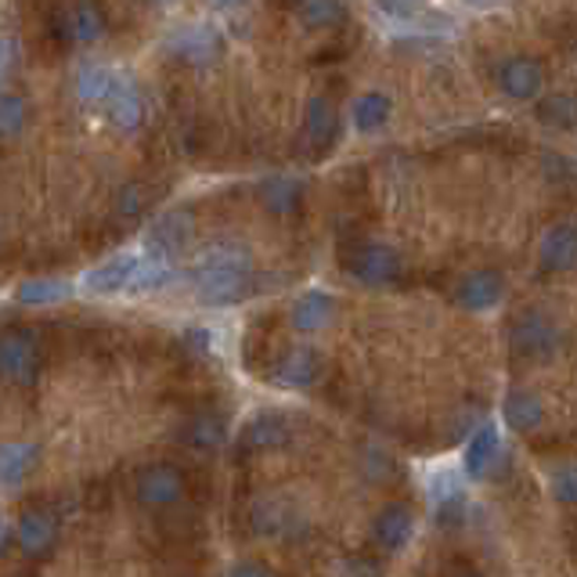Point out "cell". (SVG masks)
<instances>
[{
    "label": "cell",
    "mask_w": 577,
    "mask_h": 577,
    "mask_svg": "<svg viewBox=\"0 0 577 577\" xmlns=\"http://www.w3.org/2000/svg\"><path fill=\"white\" fill-rule=\"evenodd\" d=\"M347 271L364 285H390L401 279V257L390 246H361L347 257Z\"/></svg>",
    "instance_id": "1"
},
{
    "label": "cell",
    "mask_w": 577,
    "mask_h": 577,
    "mask_svg": "<svg viewBox=\"0 0 577 577\" xmlns=\"http://www.w3.org/2000/svg\"><path fill=\"white\" fill-rule=\"evenodd\" d=\"M195 288L203 304H235L249 293V268H199Z\"/></svg>",
    "instance_id": "2"
},
{
    "label": "cell",
    "mask_w": 577,
    "mask_h": 577,
    "mask_svg": "<svg viewBox=\"0 0 577 577\" xmlns=\"http://www.w3.org/2000/svg\"><path fill=\"white\" fill-rule=\"evenodd\" d=\"M556 344H559V333L545 314L531 311L513 325V350L520 358H545V353L556 350Z\"/></svg>",
    "instance_id": "3"
},
{
    "label": "cell",
    "mask_w": 577,
    "mask_h": 577,
    "mask_svg": "<svg viewBox=\"0 0 577 577\" xmlns=\"http://www.w3.org/2000/svg\"><path fill=\"white\" fill-rule=\"evenodd\" d=\"M181 494H185V477H181L177 469L166 466V462L149 466L138 477V498L144 505H152V509L174 505V502H181Z\"/></svg>",
    "instance_id": "4"
},
{
    "label": "cell",
    "mask_w": 577,
    "mask_h": 577,
    "mask_svg": "<svg viewBox=\"0 0 577 577\" xmlns=\"http://www.w3.org/2000/svg\"><path fill=\"white\" fill-rule=\"evenodd\" d=\"M412 531H415L412 509L401 505V502H393V505H387L383 513L375 516V523H372V542L383 548V553H401V548L412 542Z\"/></svg>",
    "instance_id": "5"
},
{
    "label": "cell",
    "mask_w": 577,
    "mask_h": 577,
    "mask_svg": "<svg viewBox=\"0 0 577 577\" xmlns=\"http://www.w3.org/2000/svg\"><path fill=\"white\" fill-rule=\"evenodd\" d=\"M498 84H502V90H505L509 98L527 101V98L537 95V90H542L545 69H542V65H537L534 58L516 55V58L502 62V69H498Z\"/></svg>",
    "instance_id": "6"
},
{
    "label": "cell",
    "mask_w": 577,
    "mask_h": 577,
    "mask_svg": "<svg viewBox=\"0 0 577 577\" xmlns=\"http://www.w3.org/2000/svg\"><path fill=\"white\" fill-rule=\"evenodd\" d=\"M192 239V217L188 214H170V217H160L155 225L144 235V249H149L152 257H174L181 249L188 246Z\"/></svg>",
    "instance_id": "7"
},
{
    "label": "cell",
    "mask_w": 577,
    "mask_h": 577,
    "mask_svg": "<svg viewBox=\"0 0 577 577\" xmlns=\"http://www.w3.org/2000/svg\"><path fill=\"white\" fill-rule=\"evenodd\" d=\"M498 455H502V437H498V429L491 423L477 426V433L466 440V451H462L466 473L469 477H488L491 466L498 462Z\"/></svg>",
    "instance_id": "8"
},
{
    "label": "cell",
    "mask_w": 577,
    "mask_h": 577,
    "mask_svg": "<svg viewBox=\"0 0 577 577\" xmlns=\"http://www.w3.org/2000/svg\"><path fill=\"white\" fill-rule=\"evenodd\" d=\"M318 369H322L318 353H314L311 347H296V350H288L279 364H274L271 375H274V383H279V387L304 390V387L314 383V379H318Z\"/></svg>",
    "instance_id": "9"
},
{
    "label": "cell",
    "mask_w": 577,
    "mask_h": 577,
    "mask_svg": "<svg viewBox=\"0 0 577 577\" xmlns=\"http://www.w3.org/2000/svg\"><path fill=\"white\" fill-rule=\"evenodd\" d=\"M542 268L563 274L577 268V225H556L542 242Z\"/></svg>",
    "instance_id": "10"
},
{
    "label": "cell",
    "mask_w": 577,
    "mask_h": 577,
    "mask_svg": "<svg viewBox=\"0 0 577 577\" xmlns=\"http://www.w3.org/2000/svg\"><path fill=\"white\" fill-rule=\"evenodd\" d=\"M134 268H138V257H116V260H105L101 268H95L84 279L87 293H98V296H109V293H123L134 282Z\"/></svg>",
    "instance_id": "11"
},
{
    "label": "cell",
    "mask_w": 577,
    "mask_h": 577,
    "mask_svg": "<svg viewBox=\"0 0 577 577\" xmlns=\"http://www.w3.org/2000/svg\"><path fill=\"white\" fill-rule=\"evenodd\" d=\"M55 534H58V527H55V520H51L47 513H22L19 516V523H15V542H19V548L25 556H41V553H47L51 545H55Z\"/></svg>",
    "instance_id": "12"
},
{
    "label": "cell",
    "mask_w": 577,
    "mask_h": 577,
    "mask_svg": "<svg viewBox=\"0 0 577 577\" xmlns=\"http://www.w3.org/2000/svg\"><path fill=\"white\" fill-rule=\"evenodd\" d=\"M336 130H339V116L333 109L329 98H314L307 105V116H304V138L314 152H325L329 144L336 141Z\"/></svg>",
    "instance_id": "13"
},
{
    "label": "cell",
    "mask_w": 577,
    "mask_h": 577,
    "mask_svg": "<svg viewBox=\"0 0 577 577\" xmlns=\"http://www.w3.org/2000/svg\"><path fill=\"white\" fill-rule=\"evenodd\" d=\"M502 274L494 271H477L469 274V279H462V285H458V304H462L466 311H488L494 307L498 300H502Z\"/></svg>",
    "instance_id": "14"
},
{
    "label": "cell",
    "mask_w": 577,
    "mask_h": 577,
    "mask_svg": "<svg viewBox=\"0 0 577 577\" xmlns=\"http://www.w3.org/2000/svg\"><path fill=\"white\" fill-rule=\"evenodd\" d=\"M0 369H4L8 379H15V383H30L33 369H36L33 339H25L19 333L4 336V347H0Z\"/></svg>",
    "instance_id": "15"
},
{
    "label": "cell",
    "mask_w": 577,
    "mask_h": 577,
    "mask_svg": "<svg viewBox=\"0 0 577 577\" xmlns=\"http://www.w3.org/2000/svg\"><path fill=\"white\" fill-rule=\"evenodd\" d=\"M333 311H336L333 296L314 288V293H304L293 304V325L300 333H318V329H325V325L333 322Z\"/></svg>",
    "instance_id": "16"
},
{
    "label": "cell",
    "mask_w": 577,
    "mask_h": 577,
    "mask_svg": "<svg viewBox=\"0 0 577 577\" xmlns=\"http://www.w3.org/2000/svg\"><path fill=\"white\" fill-rule=\"evenodd\" d=\"M109 116H112V123L116 127H123V130H134L141 123V116H144V105H141V95L134 90V84L127 80V76H116V87H112V95H109Z\"/></svg>",
    "instance_id": "17"
},
{
    "label": "cell",
    "mask_w": 577,
    "mask_h": 577,
    "mask_svg": "<svg viewBox=\"0 0 577 577\" xmlns=\"http://www.w3.org/2000/svg\"><path fill=\"white\" fill-rule=\"evenodd\" d=\"M36 466V444H4L0 451V483L8 491H15L19 483L30 477V469Z\"/></svg>",
    "instance_id": "18"
},
{
    "label": "cell",
    "mask_w": 577,
    "mask_h": 577,
    "mask_svg": "<svg viewBox=\"0 0 577 577\" xmlns=\"http://www.w3.org/2000/svg\"><path fill=\"white\" fill-rule=\"evenodd\" d=\"M429 502L444 523H451V516L462 509V483H458V473H451V469L433 473L429 477Z\"/></svg>",
    "instance_id": "19"
},
{
    "label": "cell",
    "mask_w": 577,
    "mask_h": 577,
    "mask_svg": "<svg viewBox=\"0 0 577 577\" xmlns=\"http://www.w3.org/2000/svg\"><path fill=\"white\" fill-rule=\"evenodd\" d=\"M174 51L188 62H209L220 51V36L209 25H188L174 36Z\"/></svg>",
    "instance_id": "20"
},
{
    "label": "cell",
    "mask_w": 577,
    "mask_h": 577,
    "mask_svg": "<svg viewBox=\"0 0 577 577\" xmlns=\"http://www.w3.org/2000/svg\"><path fill=\"white\" fill-rule=\"evenodd\" d=\"M353 127L361 130V134H375V130H383L387 120H390V98L379 95V90H369V95H361L353 101Z\"/></svg>",
    "instance_id": "21"
},
{
    "label": "cell",
    "mask_w": 577,
    "mask_h": 577,
    "mask_svg": "<svg viewBox=\"0 0 577 577\" xmlns=\"http://www.w3.org/2000/svg\"><path fill=\"white\" fill-rule=\"evenodd\" d=\"M542 418H545V409H542V401L534 398V393H509V401H505V423L513 426L516 433H531L542 426Z\"/></svg>",
    "instance_id": "22"
},
{
    "label": "cell",
    "mask_w": 577,
    "mask_h": 577,
    "mask_svg": "<svg viewBox=\"0 0 577 577\" xmlns=\"http://www.w3.org/2000/svg\"><path fill=\"white\" fill-rule=\"evenodd\" d=\"M242 440L249 444V448H260V451L279 448V444L288 440V426H285L282 415H271V412H268V415H257L253 423L246 426Z\"/></svg>",
    "instance_id": "23"
},
{
    "label": "cell",
    "mask_w": 577,
    "mask_h": 577,
    "mask_svg": "<svg viewBox=\"0 0 577 577\" xmlns=\"http://www.w3.org/2000/svg\"><path fill=\"white\" fill-rule=\"evenodd\" d=\"M296 19L307 25V30H329L347 19V4L344 0H300L296 4Z\"/></svg>",
    "instance_id": "24"
},
{
    "label": "cell",
    "mask_w": 577,
    "mask_h": 577,
    "mask_svg": "<svg viewBox=\"0 0 577 577\" xmlns=\"http://www.w3.org/2000/svg\"><path fill=\"white\" fill-rule=\"evenodd\" d=\"M225 437H228V429H225V423H220L217 415H195L192 423L185 426V440L192 444V448H199V451L220 448Z\"/></svg>",
    "instance_id": "25"
},
{
    "label": "cell",
    "mask_w": 577,
    "mask_h": 577,
    "mask_svg": "<svg viewBox=\"0 0 577 577\" xmlns=\"http://www.w3.org/2000/svg\"><path fill=\"white\" fill-rule=\"evenodd\" d=\"M65 296H69V285L58 279H36V282L19 285V304H30V307L62 304Z\"/></svg>",
    "instance_id": "26"
},
{
    "label": "cell",
    "mask_w": 577,
    "mask_h": 577,
    "mask_svg": "<svg viewBox=\"0 0 577 577\" xmlns=\"http://www.w3.org/2000/svg\"><path fill=\"white\" fill-rule=\"evenodd\" d=\"M112 87H116V73L105 69V65H87L80 80H76V90H80L84 101H109Z\"/></svg>",
    "instance_id": "27"
},
{
    "label": "cell",
    "mask_w": 577,
    "mask_h": 577,
    "mask_svg": "<svg viewBox=\"0 0 577 577\" xmlns=\"http://www.w3.org/2000/svg\"><path fill=\"white\" fill-rule=\"evenodd\" d=\"M69 33H73V41H80V44L98 41V33H101V15L95 11V4H76V8L69 11Z\"/></svg>",
    "instance_id": "28"
},
{
    "label": "cell",
    "mask_w": 577,
    "mask_h": 577,
    "mask_svg": "<svg viewBox=\"0 0 577 577\" xmlns=\"http://www.w3.org/2000/svg\"><path fill=\"white\" fill-rule=\"evenodd\" d=\"M264 203L274 214H293L296 203H300V185L288 177H279V181H268L264 185Z\"/></svg>",
    "instance_id": "29"
},
{
    "label": "cell",
    "mask_w": 577,
    "mask_h": 577,
    "mask_svg": "<svg viewBox=\"0 0 577 577\" xmlns=\"http://www.w3.org/2000/svg\"><path fill=\"white\" fill-rule=\"evenodd\" d=\"M149 206H152V192L144 185H127L120 195H116V214H120L123 220H138Z\"/></svg>",
    "instance_id": "30"
},
{
    "label": "cell",
    "mask_w": 577,
    "mask_h": 577,
    "mask_svg": "<svg viewBox=\"0 0 577 577\" xmlns=\"http://www.w3.org/2000/svg\"><path fill=\"white\" fill-rule=\"evenodd\" d=\"M22 123H25V101L19 95H4V101H0V127H4V138H19Z\"/></svg>",
    "instance_id": "31"
},
{
    "label": "cell",
    "mask_w": 577,
    "mask_h": 577,
    "mask_svg": "<svg viewBox=\"0 0 577 577\" xmlns=\"http://www.w3.org/2000/svg\"><path fill=\"white\" fill-rule=\"evenodd\" d=\"M542 120L556 123V127H570V123L577 120V101L567 98V95L548 98V101L542 105Z\"/></svg>",
    "instance_id": "32"
},
{
    "label": "cell",
    "mask_w": 577,
    "mask_h": 577,
    "mask_svg": "<svg viewBox=\"0 0 577 577\" xmlns=\"http://www.w3.org/2000/svg\"><path fill=\"white\" fill-rule=\"evenodd\" d=\"M553 494L559 498V502L577 505V462L574 466H563L559 473L553 477Z\"/></svg>",
    "instance_id": "33"
},
{
    "label": "cell",
    "mask_w": 577,
    "mask_h": 577,
    "mask_svg": "<svg viewBox=\"0 0 577 577\" xmlns=\"http://www.w3.org/2000/svg\"><path fill=\"white\" fill-rule=\"evenodd\" d=\"M379 4H383V11H390V15L404 19V15H412L418 0H379Z\"/></svg>",
    "instance_id": "34"
},
{
    "label": "cell",
    "mask_w": 577,
    "mask_h": 577,
    "mask_svg": "<svg viewBox=\"0 0 577 577\" xmlns=\"http://www.w3.org/2000/svg\"><path fill=\"white\" fill-rule=\"evenodd\" d=\"M228 577H271V570L268 567H260V563H239Z\"/></svg>",
    "instance_id": "35"
},
{
    "label": "cell",
    "mask_w": 577,
    "mask_h": 577,
    "mask_svg": "<svg viewBox=\"0 0 577 577\" xmlns=\"http://www.w3.org/2000/svg\"><path fill=\"white\" fill-rule=\"evenodd\" d=\"M188 344H192L195 350H209V333H199V329L188 333Z\"/></svg>",
    "instance_id": "36"
},
{
    "label": "cell",
    "mask_w": 577,
    "mask_h": 577,
    "mask_svg": "<svg viewBox=\"0 0 577 577\" xmlns=\"http://www.w3.org/2000/svg\"><path fill=\"white\" fill-rule=\"evenodd\" d=\"M469 4H477V8H491V4H498V0H469Z\"/></svg>",
    "instance_id": "37"
},
{
    "label": "cell",
    "mask_w": 577,
    "mask_h": 577,
    "mask_svg": "<svg viewBox=\"0 0 577 577\" xmlns=\"http://www.w3.org/2000/svg\"><path fill=\"white\" fill-rule=\"evenodd\" d=\"M455 577H480V574H473V570H462V574H455Z\"/></svg>",
    "instance_id": "38"
},
{
    "label": "cell",
    "mask_w": 577,
    "mask_h": 577,
    "mask_svg": "<svg viewBox=\"0 0 577 577\" xmlns=\"http://www.w3.org/2000/svg\"><path fill=\"white\" fill-rule=\"evenodd\" d=\"M220 4H235V0H220Z\"/></svg>",
    "instance_id": "39"
}]
</instances>
